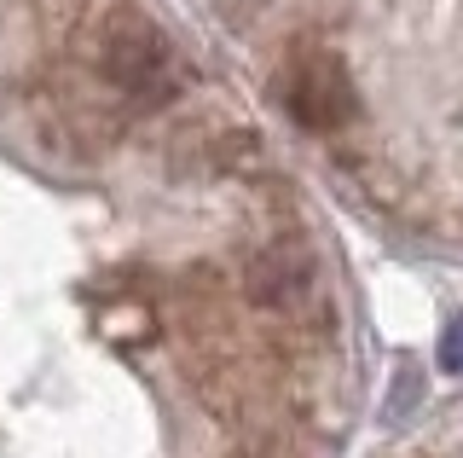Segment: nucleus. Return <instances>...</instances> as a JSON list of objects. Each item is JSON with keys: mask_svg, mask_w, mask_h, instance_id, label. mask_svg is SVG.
<instances>
[{"mask_svg": "<svg viewBox=\"0 0 463 458\" xmlns=\"http://www.w3.org/2000/svg\"><path fill=\"white\" fill-rule=\"evenodd\" d=\"M93 76L122 99L134 117L163 110L185 93V59L168 30L134 0H116L93 24Z\"/></svg>", "mask_w": 463, "mask_h": 458, "instance_id": "f257e3e1", "label": "nucleus"}, {"mask_svg": "<svg viewBox=\"0 0 463 458\" xmlns=\"http://www.w3.org/2000/svg\"><path fill=\"white\" fill-rule=\"evenodd\" d=\"M279 99H284L289 122H301L307 134H336V128H347L359 117L354 76H347V64L330 47H318V41L289 52V64L279 76Z\"/></svg>", "mask_w": 463, "mask_h": 458, "instance_id": "7ed1b4c3", "label": "nucleus"}, {"mask_svg": "<svg viewBox=\"0 0 463 458\" xmlns=\"http://www.w3.org/2000/svg\"><path fill=\"white\" fill-rule=\"evenodd\" d=\"M93 325H99V337H105L110 348H122V354H139V348H151V342L163 337V320H156V308L145 302L139 291L99 296Z\"/></svg>", "mask_w": 463, "mask_h": 458, "instance_id": "20e7f679", "label": "nucleus"}, {"mask_svg": "<svg viewBox=\"0 0 463 458\" xmlns=\"http://www.w3.org/2000/svg\"><path fill=\"white\" fill-rule=\"evenodd\" d=\"M440 366H446V371H463V320L446 325V337H440Z\"/></svg>", "mask_w": 463, "mask_h": 458, "instance_id": "39448f33", "label": "nucleus"}, {"mask_svg": "<svg viewBox=\"0 0 463 458\" xmlns=\"http://www.w3.org/2000/svg\"><path fill=\"white\" fill-rule=\"evenodd\" d=\"M238 291L260 320H272L284 337H318L330 331V296H325V273L318 255L301 244L296 233L260 244L238 273Z\"/></svg>", "mask_w": 463, "mask_h": 458, "instance_id": "f03ea898", "label": "nucleus"}]
</instances>
